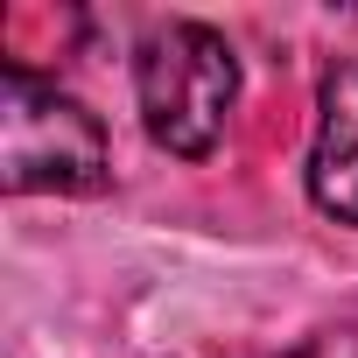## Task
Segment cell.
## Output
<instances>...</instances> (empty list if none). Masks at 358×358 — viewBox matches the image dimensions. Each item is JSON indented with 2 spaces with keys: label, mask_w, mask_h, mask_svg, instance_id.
I'll use <instances>...</instances> for the list:
<instances>
[{
  "label": "cell",
  "mask_w": 358,
  "mask_h": 358,
  "mask_svg": "<svg viewBox=\"0 0 358 358\" xmlns=\"http://www.w3.org/2000/svg\"><path fill=\"white\" fill-rule=\"evenodd\" d=\"M309 197L323 218L358 225V57L323 71L316 141H309Z\"/></svg>",
  "instance_id": "obj_3"
},
{
  "label": "cell",
  "mask_w": 358,
  "mask_h": 358,
  "mask_svg": "<svg viewBox=\"0 0 358 358\" xmlns=\"http://www.w3.org/2000/svg\"><path fill=\"white\" fill-rule=\"evenodd\" d=\"M134 92H141V120H148L155 148L183 155V162H204L218 148L232 106H239V57L204 22H162L141 43Z\"/></svg>",
  "instance_id": "obj_1"
},
{
  "label": "cell",
  "mask_w": 358,
  "mask_h": 358,
  "mask_svg": "<svg viewBox=\"0 0 358 358\" xmlns=\"http://www.w3.org/2000/svg\"><path fill=\"white\" fill-rule=\"evenodd\" d=\"M281 358H358V323H330V330H309L302 344H288Z\"/></svg>",
  "instance_id": "obj_4"
},
{
  "label": "cell",
  "mask_w": 358,
  "mask_h": 358,
  "mask_svg": "<svg viewBox=\"0 0 358 358\" xmlns=\"http://www.w3.org/2000/svg\"><path fill=\"white\" fill-rule=\"evenodd\" d=\"M113 176V141L92 106L64 99L57 85L8 71L0 78V183L15 197L57 190V197H92Z\"/></svg>",
  "instance_id": "obj_2"
}]
</instances>
